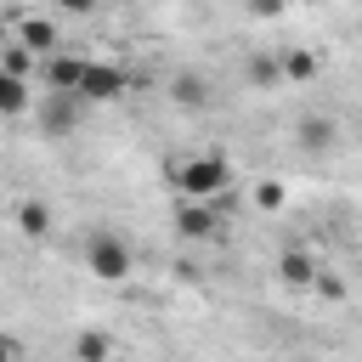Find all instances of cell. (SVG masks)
<instances>
[{
	"label": "cell",
	"mask_w": 362,
	"mask_h": 362,
	"mask_svg": "<svg viewBox=\"0 0 362 362\" xmlns=\"http://www.w3.org/2000/svg\"><path fill=\"white\" fill-rule=\"evenodd\" d=\"M243 6H249V17H260V23H266V17H283V6H288V0H243Z\"/></svg>",
	"instance_id": "obj_18"
},
{
	"label": "cell",
	"mask_w": 362,
	"mask_h": 362,
	"mask_svg": "<svg viewBox=\"0 0 362 362\" xmlns=\"http://www.w3.org/2000/svg\"><path fill=\"white\" fill-rule=\"evenodd\" d=\"M79 74H85V57H74V51H51V57H40V79H45V90H79Z\"/></svg>",
	"instance_id": "obj_7"
},
{
	"label": "cell",
	"mask_w": 362,
	"mask_h": 362,
	"mask_svg": "<svg viewBox=\"0 0 362 362\" xmlns=\"http://www.w3.org/2000/svg\"><path fill=\"white\" fill-rule=\"evenodd\" d=\"M294 141H300L305 153H328V147L339 141V124H334L328 113H305V119L294 124Z\"/></svg>",
	"instance_id": "obj_8"
},
{
	"label": "cell",
	"mask_w": 362,
	"mask_h": 362,
	"mask_svg": "<svg viewBox=\"0 0 362 362\" xmlns=\"http://www.w3.org/2000/svg\"><path fill=\"white\" fill-rule=\"evenodd\" d=\"M170 102L175 107H209L215 96H209V79L204 74H175L170 79Z\"/></svg>",
	"instance_id": "obj_13"
},
{
	"label": "cell",
	"mask_w": 362,
	"mask_h": 362,
	"mask_svg": "<svg viewBox=\"0 0 362 362\" xmlns=\"http://www.w3.org/2000/svg\"><path fill=\"white\" fill-rule=\"evenodd\" d=\"M85 107H90V102H85L79 90H45V96L34 102V124H40V136L62 141V136H74V130H79Z\"/></svg>",
	"instance_id": "obj_3"
},
{
	"label": "cell",
	"mask_w": 362,
	"mask_h": 362,
	"mask_svg": "<svg viewBox=\"0 0 362 362\" xmlns=\"http://www.w3.org/2000/svg\"><path fill=\"white\" fill-rule=\"evenodd\" d=\"M85 266H90L96 283H124L136 272V255H130V243L119 232H90L85 238Z\"/></svg>",
	"instance_id": "obj_2"
},
{
	"label": "cell",
	"mask_w": 362,
	"mask_h": 362,
	"mask_svg": "<svg viewBox=\"0 0 362 362\" xmlns=\"http://www.w3.org/2000/svg\"><path fill=\"white\" fill-rule=\"evenodd\" d=\"M170 181L181 198H221V192H232V164L221 153H187V158H175Z\"/></svg>",
	"instance_id": "obj_1"
},
{
	"label": "cell",
	"mask_w": 362,
	"mask_h": 362,
	"mask_svg": "<svg viewBox=\"0 0 362 362\" xmlns=\"http://www.w3.org/2000/svg\"><path fill=\"white\" fill-rule=\"evenodd\" d=\"M317 74H322V57H317L311 45H288V51H283V79H288V85H311Z\"/></svg>",
	"instance_id": "obj_12"
},
{
	"label": "cell",
	"mask_w": 362,
	"mask_h": 362,
	"mask_svg": "<svg viewBox=\"0 0 362 362\" xmlns=\"http://www.w3.org/2000/svg\"><path fill=\"white\" fill-rule=\"evenodd\" d=\"M130 85H136V79H130V68H119V62H102V57H85L79 96H85L90 107H96V102H119Z\"/></svg>",
	"instance_id": "obj_4"
},
{
	"label": "cell",
	"mask_w": 362,
	"mask_h": 362,
	"mask_svg": "<svg viewBox=\"0 0 362 362\" xmlns=\"http://www.w3.org/2000/svg\"><path fill=\"white\" fill-rule=\"evenodd\" d=\"M11 221H17V232H23L28 243H40V238H51V204H45V198H23Z\"/></svg>",
	"instance_id": "obj_10"
},
{
	"label": "cell",
	"mask_w": 362,
	"mask_h": 362,
	"mask_svg": "<svg viewBox=\"0 0 362 362\" xmlns=\"http://www.w3.org/2000/svg\"><path fill=\"white\" fill-rule=\"evenodd\" d=\"M28 107H34L28 79H23V74H11V68H0V119H17V113H28Z\"/></svg>",
	"instance_id": "obj_11"
},
{
	"label": "cell",
	"mask_w": 362,
	"mask_h": 362,
	"mask_svg": "<svg viewBox=\"0 0 362 362\" xmlns=\"http://www.w3.org/2000/svg\"><path fill=\"white\" fill-rule=\"evenodd\" d=\"M243 74H249L255 90H272V85H283V57H277V51H255Z\"/></svg>",
	"instance_id": "obj_14"
},
{
	"label": "cell",
	"mask_w": 362,
	"mask_h": 362,
	"mask_svg": "<svg viewBox=\"0 0 362 362\" xmlns=\"http://www.w3.org/2000/svg\"><path fill=\"white\" fill-rule=\"evenodd\" d=\"M11 40H17V45H28L34 57H51V51L62 45V28H57V17H45V11H17Z\"/></svg>",
	"instance_id": "obj_5"
},
{
	"label": "cell",
	"mask_w": 362,
	"mask_h": 362,
	"mask_svg": "<svg viewBox=\"0 0 362 362\" xmlns=\"http://www.w3.org/2000/svg\"><path fill=\"white\" fill-rule=\"evenodd\" d=\"M6 356H23V345H17L11 334H0V362H6Z\"/></svg>",
	"instance_id": "obj_20"
},
{
	"label": "cell",
	"mask_w": 362,
	"mask_h": 362,
	"mask_svg": "<svg viewBox=\"0 0 362 362\" xmlns=\"http://www.w3.org/2000/svg\"><path fill=\"white\" fill-rule=\"evenodd\" d=\"M255 204L260 209H283V181H260L255 187Z\"/></svg>",
	"instance_id": "obj_16"
},
{
	"label": "cell",
	"mask_w": 362,
	"mask_h": 362,
	"mask_svg": "<svg viewBox=\"0 0 362 362\" xmlns=\"http://www.w3.org/2000/svg\"><path fill=\"white\" fill-rule=\"evenodd\" d=\"M0 68H11V74H23V79H28V68H40V57H34L28 45H17V40H11V45H6V57H0Z\"/></svg>",
	"instance_id": "obj_15"
},
{
	"label": "cell",
	"mask_w": 362,
	"mask_h": 362,
	"mask_svg": "<svg viewBox=\"0 0 362 362\" xmlns=\"http://www.w3.org/2000/svg\"><path fill=\"white\" fill-rule=\"evenodd\" d=\"M107 351H113V345H107L102 334H79V339H74V356H107Z\"/></svg>",
	"instance_id": "obj_17"
},
{
	"label": "cell",
	"mask_w": 362,
	"mask_h": 362,
	"mask_svg": "<svg viewBox=\"0 0 362 362\" xmlns=\"http://www.w3.org/2000/svg\"><path fill=\"white\" fill-rule=\"evenodd\" d=\"M175 232L187 243H209L221 232V215H215V198H181L175 204Z\"/></svg>",
	"instance_id": "obj_6"
},
{
	"label": "cell",
	"mask_w": 362,
	"mask_h": 362,
	"mask_svg": "<svg viewBox=\"0 0 362 362\" xmlns=\"http://www.w3.org/2000/svg\"><path fill=\"white\" fill-rule=\"evenodd\" d=\"M277 277H283L288 288H311V283H317V255H311V249H283V255H277Z\"/></svg>",
	"instance_id": "obj_9"
},
{
	"label": "cell",
	"mask_w": 362,
	"mask_h": 362,
	"mask_svg": "<svg viewBox=\"0 0 362 362\" xmlns=\"http://www.w3.org/2000/svg\"><path fill=\"white\" fill-rule=\"evenodd\" d=\"M96 6H102V0H57V11H62V17H90Z\"/></svg>",
	"instance_id": "obj_19"
}]
</instances>
